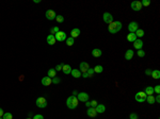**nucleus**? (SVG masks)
<instances>
[{
  "label": "nucleus",
  "instance_id": "nucleus-1",
  "mask_svg": "<svg viewBox=\"0 0 160 119\" xmlns=\"http://www.w3.org/2000/svg\"><path fill=\"white\" fill-rule=\"evenodd\" d=\"M121 29H122V22L121 21H112L108 26V31L110 32L111 34L117 33Z\"/></svg>",
  "mask_w": 160,
  "mask_h": 119
},
{
  "label": "nucleus",
  "instance_id": "nucleus-2",
  "mask_svg": "<svg viewBox=\"0 0 160 119\" xmlns=\"http://www.w3.org/2000/svg\"><path fill=\"white\" fill-rule=\"evenodd\" d=\"M78 99H77V97H75V96H69V97L67 98V100H66V105H67L68 109H75L77 107V105H78Z\"/></svg>",
  "mask_w": 160,
  "mask_h": 119
},
{
  "label": "nucleus",
  "instance_id": "nucleus-3",
  "mask_svg": "<svg viewBox=\"0 0 160 119\" xmlns=\"http://www.w3.org/2000/svg\"><path fill=\"white\" fill-rule=\"evenodd\" d=\"M146 97H147V95L144 91H139V93L136 94L134 99L137 100V102H144L146 100Z\"/></svg>",
  "mask_w": 160,
  "mask_h": 119
},
{
  "label": "nucleus",
  "instance_id": "nucleus-4",
  "mask_svg": "<svg viewBox=\"0 0 160 119\" xmlns=\"http://www.w3.org/2000/svg\"><path fill=\"white\" fill-rule=\"evenodd\" d=\"M36 106L40 107V109H44V107L47 106V100L45 99L44 97H40L36 99Z\"/></svg>",
  "mask_w": 160,
  "mask_h": 119
},
{
  "label": "nucleus",
  "instance_id": "nucleus-5",
  "mask_svg": "<svg viewBox=\"0 0 160 119\" xmlns=\"http://www.w3.org/2000/svg\"><path fill=\"white\" fill-rule=\"evenodd\" d=\"M54 38H56V40H58V42H63V40H65L66 38V33L64 31H59L58 33L54 34Z\"/></svg>",
  "mask_w": 160,
  "mask_h": 119
},
{
  "label": "nucleus",
  "instance_id": "nucleus-6",
  "mask_svg": "<svg viewBox=\"0 0 160 119\" xmlns=\"http://www.w3.org/2000/svg\"><path fill=\"white\" fill-rule=\"evenodd\" d=\"M130 6H131V9L133 11H137V12H139V11H141L142 10V4H141V1H132L131 2V4H130Z\"/></svg>",
  "mask_w": 160,
  "mask_h": 119
},
{
  "label": "nucleus",
  "instance_id": "nucleus-7",
  "mask_svg": "<svg viewBox=\"0 0 160 119\" xmlns=\"http://www.w3.org/2000/svg\"><path fill=\"white\" fill-rule=\"evenodd\" d=\"M139 29V25L136 21H131L128 25V30H129L130 33H136V31Z\"/></svg>",
  "mask_w": 160,
  "mask_h": 119
},
{
  "label": "nucleus",
  "instance_id": "nucleus-8",
  "mask_svg": "<svg viewBox=\"0 0 160 119\" xmlns=\"http://www.w3.org/2000/svg\"><path fill=\"white\" fill-rule=\"evenodd\" d=\"M77 99H78V101L86 102V101H89V95L86 93H78Z\"/></svg>",
  "mask_w": 160,
  "mask_h": 119
},
{
  "label": "nucleus",
  "instance_id": "nucleus-9",
  "mask_svg": "<svg viewBox=\"0 0 160 119\" xmlns=\"http://www.w3.org/2000/svg\"><path fill=\"white\" fill-rule=\"evenodd\" d=\"M102 19H104V21L106 22V24L109 25L113 21V16H112L110 13L106 12V13H104V15H102Z\"/></svg>",
  "mask_w": 160,
  "mask_h": 119
},
{
  "label": "nucleus",
  "instance_id": "nucleus-10",
  "mask_svg": "<svg viewBox=\"0 0 160 119\" xmlns=\"http://www.w3.org/2000/svg\"><path fill=\"white\" fill-rule=\"evenodd\" d=\"M45 16H46V18L48 20H54V19H56V17H57L54 11H52V10H47Z\"/></svg>",
  "mask_w": 160,
  "mask_h": 119
},
{
  "label": "nucleus",
  "instance_id": "nucleus-11",
  "mask_svg": "<svg viewBox=\"0 0 160 119\" xmlns=\"http://www.w3.org/2000/svg\"><path fill=\"white\" fill-rule=\"evenodd\" d=\"M86 114H88L89 117H92V118L97 116V112H96L95 107H89L88 111H86Z\"/></svg>",
  "mask_w": 160,
  "mask_h": 119
},
{
  "label": "nucleus",
  "instance_id": "nucleus-12",
  "mask_svg": "<svg viewBox=\"0 0 160 119\" xmlns=\"http://www.w3.org/2000/svg\"><path fill=\"white\" fill-rule=\"evenodd\" d=\"M79 68H80V71L83 74V72H86L88 71V69L90 68V66H89V64L86 63V62H82L81 64H80V66H79Z\"/></svg>",
  "mask_w": 160,
  "mask_h": 119
},
{
  "label": "nucleus",
  "instance_id": "nucleus-13",
  "mask_svg": "<svg viewBox=\"0 0 160 119\" xmlns=\"http://www.w3.org/2000/svg\"><path fill=\"white\" fill-rule=\"evenodd\" d=\"M143 45H144V43L141 40H138V38H137V40H134V42H133V47L136 48L137 50H141V49H142Z\"/></svg>",
  "mask_w": 160,
  "mask_h": 119
},
{
  "label": "nucleus",
  "instance_id": "nucleus-14",
  "mask_svg": "<svg viewBox=\"0 0 160 119\" xmlns=\"http://www.w3.org/2000/svg\"><path fill=\"white\" fill-rule=\"evenodd\" d=\"M51 78H49V77H44L42 79V84L44 86H49V85H51Z\"/></svg>",
  "mask_w": 160,
  "mask_h": 119
},
{
  "label": "nucleus",
  "instance_id": "nucleus-15",
  "mask_svg": "<svg viewBox=\"0 0 160 119\" xmlns=\"http://www.w3.org/2000/svg\"><path fill=\"white\" fill-rule=\"evenodd\" d=\"M133 54L134 52L132 51L131 49H128L126 52H125V60H127V61H129V60H131L133 58Z\"/></svg>",
  "mask_w": 160,
  "mask_h": 119
},
{
  "label": "nucleus",
  "instance_id": "nucleus-16",
  "mask_svg": "<svg viewBox=\"0 0 160 119\" xmlns=\"http://www.w3.org/2000/svg\"><path fill=\"white\" fill-rule=\"evenodd\" d=\"M56 38H54V35H51V34H49V35L47 36V44L48 45H50V46H52V45H54L56 44Z\"/></svg>",
  "mask_w": 160,
  "mask_h": 119
},
{
  "label": "nucleus",
  "instance_id": "nucleus-17",
  "mask_svg": "<svg viewBox=\"0 0 160 119\" xmlns=\"http://www.w3.org/2000/svg\"><path fill=\"white\" fill-rule=\"evenodd\" d=\"M96 112H97V114H102L105 113V111H106V106H105L104 104H97V106L95 107Z\"/></svg>",
  "mask_w": 160,
  "mask_h": 119
},
{
  "label": "nucleus",
  "instance_id": "nucleus-18",
  "mask_svg": "<svg viewBox=\"0 0 160 119\" xmlns=\"http://www.w3.org/2000/svg\"><path fill=\"white\" fill-rule=\"evenodd\" d=\"M79 35H80V30L78 28H74L70 31V37L75 38V37H78Z\"/></svg>",
  "mask_w": 160,
  "mask_h": 119
},
{
  "label": "nucleus",
  "instance_id": "nucleus-19",
  "mask_svg": "<svg viewBox=\"0 0 160 119\" xmlns=\"http://www.w3.org/2000/svg\"><path fill=\"white\" fill-rule=\"evenodd\" d=\"M101 54H102V51L100 49H98V48L92 50V55L94 56V58H100V56H101Z\"/></svg>",
  "mask_w": 160,
  "mask_h": 119
},
{
  "label": "nucleus",
  "instance_id": "nucleus-20",
  "mask_svg": "<svg viewBox=\"0 0 160 119\" xmlns=\"http://www.w3.org/2000/svg\"><path fill=\"white\" fill-rule=\"evenodd\" d=\"M70 74L73 75L74 78H76V79H78V78H80L81 77V74H82V72L80 71L79 69H72V72H70Z\"/></svg>",
  "mask_w": 160,
  "mask_h": 119
},
{
  "label": "nucleus",
  "instance_id": "nucleus-21",
  "mask_svg": "<svg viewBox=\"0 0 160 119\" xmlns=\"http://www.w3.org/2000/svg\"><path fill=\"white\" fill-rule=\"evenodd\" d=\"M62 71L65 74H69L70 72H72V67H70L69 65H65V64H64L63 67H62Z\"/></svg>",
  "mask_w": 160,
  "mask_h": 119
},
{
  "label": "nucleus",
  "instance_id": "nucleus-22",
  "mask_svg": "<svg viewBox=\"0 0 160 119\" xmlns=\"http://www.w3.org/2000/svg\"><path fill=\"white\" fill-rule=\"evenodd\" d=\"M127 40H128V42H130V43H133L134 40H137L136 34H134V33H129L127 35Z\"/></svg>",
  "mask_w": 160,
  "mask_h": 119
},
{
  "label": "nucleus",
  "instance_id": "nucleus-23",
  "mask_svg": "<svg viewBox=\"0 0 160 119\" xmlns=\"http://www.w3.org/2000/svg\"><path fill=\"white\" fill-rule=\"evenodd\" d=\"M144 93H145L147 96H152L153 94H154V87H152V86H147V87L145 88V91H144Z\"/></svg>",
  "mask_w": 160,
  "mask_h": 119
},
{
  "label": "nucleus",
  "instance_id": "nucleus-24",
  "mask_svg": "<svg viewBox=\"0 0 160 119\" xmlns=\"http://www.w3.org/2000/svg\"><path fill=\"white\" fill-rule=\"evenodd\" d=\"M150 75H152L154 79L158 80L159 78H160V71H159V70H157V69H156V70H153L152 74H150Z\"/></svg>",
  "mask_w": 160,
  "mask_h": 119
},
{
  "label": "nucleus",
  "instance_id": "nucleus-25",
  "mask_svg": "<svg viewBox=\"0 0 160 119\" xmlns=\"http://www.w3.org/2000/svg\"><path fill=\"white\" fill-rule=\"evenodd\" d=\"M47 74H48L47 77H49V78H51V79H52V78L57 77V71H56L54 69H52V68H51V69H49V70H48Z\"/></svg>",
  "mask_w": 160,
  "mask_h": 119
},
{
  "label": "nucleus",
  "instance_id": "nucleus-26",
  "mask_svg": "<svg viewBox=\"0 0 160 119\" xmlns=\"http://www.w3.org/2000/svg\"><path fill=\"white\" fill-rule=\"evenodd\" d=\"M145 101L146 102H147V103H149V104H154L155 103V102H156V101H155V97H154V96H147V97H146V100H145Z\"/></svg>",
  "mask_w": 160,
  "mask_h": 119
},
{
  "label": "nucleus",
  "instance_id": "nucleus-27",
  "mask_svg": "<svg viewBox=\"0 0 160 119\" xmlns=\"http://www.w3.org/2000/svg\"><path fill=\"white\" fill-rule=\"evenodd\" d=\"M94 72H96V74H101L102 71H104V68H102V66L101 65H97V66H95L94 68Z\"/></svg>",
  "mask_w": 160,
  "mask_h": 119
},
{
  "label": "nucleus",
  "instance_id": "nucleus-28",
  "mask_svg": "<svg viewBox=\"0 0 160 119\" xmlns=\"http://www.w3.org/2000/svg\"><path fill=\"white\" fill-rule=\"evenodd\" d=\"M134 34H136L137 37H143V36H144V31L142 29H138Z\"/></svg>",
  "mask_w": 160,
  "mask_h": 119
},
{
  "label": "nucleus",
  "instance_id": "nucleus-29",
  "mask_svg": "<svg viewBox=\"0 0 160 119\" xmlns=\"http://www.w3.org/2000/svg\"><path fill=\"white\" fill-rule=\"evenodd\" d=\"M66 45H67V46H73V45H74V38H73V37H68V38H66Z\"/></svg>",
  "mask_w": 160,
  "mask_h": 119
},
{
  "label": "nucleus",
  "instance_id": "nucleus-30",
  "mask_svg": "<svg viewBox=\"0 0 160 119\" xmlns=\"http://www.w3.org/2000/svg\"><path fill=\"white\" fill-rule=\"evenodd\" d=\"M2 119H13V115L11 113H4L3 116H2Z\"/></svg>",
  "mask_w": 160,
  "mask_h": 119
},
{
  "label": "nucleus",
  "instance_id": "nucleus-31",
  "mask_svg": "<svg viewBox=\"0 0 160 119\" xmlns=\"http://www.w3.org/2000/svg\"><path fill=\"white\" fill-rule=\"evenodd\" d=\"M59 31H60V30H59V27H53V28L50 29V34H51V35H54V34L58 33Z\"/></svg>",
  "mask_w": 160,
  "mask_h": 119
},
{
  "label": "nucleus",
  "instance_id": "nucleus-32",
  "mask_svg": "<svg viewBox=\"0 0 160 119\" xmlns=\"http://www.w3.org/2000/svg\"><path fill=\"white\" fill-rule=\"evenodd\" d=\"M51 82H52V84H59L61 82V79L59 77H54L51 79Z\"/></svg>",
  "mask_w": 160,
  "mask_h": 119
},
{
  "label": "nucleus",
  "instance_id": "nucleus-33",
  "mask_svg": "<svg viewBox=\"0 0 160 119\" xmlns=\"http://www.w3.org/2000/svg\"><path fill=\"white\" fill-rule=\"evenodd\" d=\"M137 54H138V56L139 58H143V56H145V51H144V50H138V51H137Z\"/></svg>",
  "mask_w": 160,
  "mask_h": 119
},
{
  "label": "nucleus",
  "instance_id": "nucleus-34",
  "mask_svg": "<svg viewBox=\"0 0 160 119\" xmlns=\"http://www.w3.org/2000/svg\"><path fill=\"white\" fill-rule=\"evenodd\" d=\"M56 20H57L58 22H63V21H64V17H63L62 15H57Z\"/></svg>",
  "mask_w": 160,
  "mask_h": 119
},
{
  "label": "nucleus",
  "instance_id": "nucleus-35",
  "mask_svg": "<svg viewBox=\"0 0 160 119\" xmlns=\"http://www.w3.org/2000/svg\"><path fill=\"white\" fill-rule=\"evenodd\" d=\"M141 4H142V6H148L150 4V1L149 0H143V1H141Z\"/></svg>",
  "mask_w": 160,
  "mask_h": 119
},
{
  "label": "nucleus",
  "instance_id": "nucleus-36",
  "mask_svg": "<svg viewBox=\"0 0 160 119\" xmlns=\"http://www.w3.org/2000/svg\"><path fill=\"white\" fill-rule=\"evenodd\" d=\"M86 74H89V78H91L93 74H94V69H93V68H89L88 71H86Z\"/></svg>",
  "mask_w": 160,
  "mask_h": 119
},
{
  "label": "nucleus",
  "instance_id": "nucleus-37",
  "mask_svg": "<svg viewBox=\"0 0 160 119\" xmlns=\"http://www.w3.org/2000/svg\"><path fill=\"white\" fill-rule=\"evenodd\" d=\"M63 65H64L63 63H61L60 65H57V66H56V68H54V70H56V71H60V70H62Z\"/></svg>",
  "mask_w": 160,
  "mask_h": 119
},
{
  "label": "nucleus",
  "instance_id": "nucleus-38",
  "mask_svg": "<svg viewBox=\"0 0 160 119\" xmlns=\"http://www.w3.org/2000/svg\"><path fill=\"white\" fill-rule=\"evenodd\" d=\"M154 93H156V94H160V86L159 85H157V86H155L154 87Z\"/></svg>",
  "mask_w": 160,
  "mask_h": 119
},
{
  "label": "nucleus",
  "instance_id": "nucleus-39",
  "mask_svg": "<svg viewBox=\"0 0 160 119\" xmlns=\"http://www.w3.org/2000/svg\"><path fill=\"white\" fill-rule=\"evenodd\" d=\"M129 119H138V115L136 113H131L129 116Z\"/></svg>",
  "mask_w": 160,
  "mask_h": 119
},
{
  "label": "nucleus",
  "instance_id": "nucleus-40",
  "mask_svg": "<svg viewBox=\"0 0 160 119\" xmlns=\"http://www.w3.org/2000/svg\"><path fill=\"white\" fill-rule=\"evenodd\" d=\"M97 101L96 100H93V101H91V107H96L97 106Z\"/></svg>",
  "mask_w": 160,
  "mask_h": 119
},
{
  "label": "nucleus",
  "instance_id": "nucleus-41",
  "mask_svg": "<svg viewBox=\"0 0 160 119\" xmlns=\"http://www.w3.org/2000/svg\"><path fill=\"white\" fill-rule=\"evenodd\" d=\"M32 119H44L43 117V115H40V114H37V115H34V117Z\"/></svg>",
  "mask_w": 160,
  "mask_h": 119
},
{
  "label": "nucleus",
  "instance_id": "nucleus-42",
  "mask_svg": "<svg viewBox=\"0 0 160 119\" xmlns=\"http://www.w3.org/2000/svg\"><path fill=\"white\" fill-rule=\"evenodd\" d=\"M155 101H156L157 103H159L160 102V95H157V97H155Z\"/></svg>",
  "mask_w": 160,
  "mask_h": 119
},
{
  "label": "nucleus",
  "instance_id": "nucleus-43",
  "mask_svg": "<svg viewBox=\"0 0 160 119\" xmlns=\"http://www.w3.org/2000/svg\"><path fill=\"white\" fill-rule=\"evenodd\" d=\"M3 114H4V112H3V109L0 107V118H2V116H3Z\"/></svg>",
  "mask_w": 160,
  "mask_h": 119
},
{
  "label": "nucleus",
  "instance_id": "nucleus-44",
  "mask_svg": "<svg viewBox=\"0 0 160 119\" xmlns=\"http://www.w3.org/2000/svg\"><path fill=\"white\" fill-rule=\"evenodd\" d=\"M150 74H152V70H150V69H147L145 71V74H147V75H150Z\"/></svg>",
  "mask_w": 160,
  "mask_h": 119
},
{
  "label": "nucleus",
  "instance_id": "nucleus-45",
  "mask_svg": "<svg viewBox=\"0 0 160 119\" xmlns=\"http://www.w3.org/2000/svg\"><path fill=\"white\" fill-rule=\"evenodd\" d=\"M81 77H83V78H89V74H86V72H83V74H81Z\"/></svg>",
  "mask_w": 160,
  "mask_h": 119
},
{
  "label": "nucleus",
  "instance_id": "nucleus-46",
  "mask_svg": "<svg viewBox=\"0 0 160 119\" xmlns=\"http://www.w3.org/2000/svg\"><path fill=\"white\" fill-rule=\"evenodd\" d=\"M85 106H86V107H88V109H89V107H91V102L86 101V102H85Z\"/></svg>",
  "mask_w": 160,
  "mask_h": 119
},
{
  "label": "nucleus",
  "instance_id": "nucleus-47",
  "mask_svg": "<svg viewBox=\"0 0 160 119\" xmlns=\"http://www.w3.org/2000/svg\"><path fill=\"white\" fill-rule=\"evenodd\" d=\"M77 95H78V93H77L76 90H74V91H73V96H75V97H77Z\"/></svg>",
  "mask_w": 160,
  "mask_h": 119
},
{
  "label": "nucleus",
  "instance_id": "nucleus-48",
  "mask_svg": "<svg viewBox=\"0 0 160 119\" xmlns=\"http://www.w3.org/2000/svg\"><path fill=\"white\" fill-rule=\"evenodd\" d=\"M33 2H34V3H40L41 0H33Z\"/></svg>",
  "mask_w": 160,
  "mask_h": 119
},
{
  "label": "nucleus",
  "instance_id": "nucleus-49",
  "mask_svg": "<svg viewBox=\"0 0 160 119\" xmlns=\"http://www.w3.org/2000/svg\"><path fill=\"white\" fill-rule=\"evenodd\" d=\"M27 119H32V118H27Z\"/></svg>",
  "mask_w": 160,
  "mask_h": 119
},
{
  "label": "nucleus",
  "instance_id": "nucleus-50",
  "mask_svg": "<svg viewBox=\"0 0 160 119\" xmlns=\"http://www.w3.org/2000/svg\"><path fill=\"white\" fill-rule=\"evenodd\" d=\"M0 119H2V118H0Z\"/></svg>",
  "mask_w": 160,
  "mask_h": 119
},
{
  "label": "nucleus",
  "instance_id": "nucleus-51",
  "mask_svg": "<svg viewBox=\"0 0 160 119\" xmlns=\"http://www.w3.org/2000/svg\"><path fill=\"white\" fill-rule=\"evenodd\" d=\"M128 119H129V118H128Z\"/></svg>",
  "mask_w": 160,
  "mask_h": 119
}]
</instances>
